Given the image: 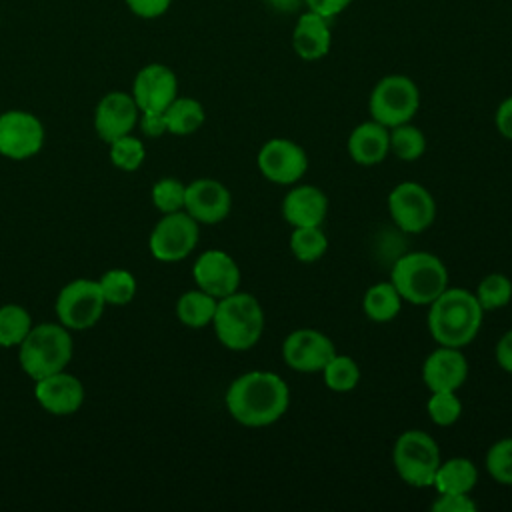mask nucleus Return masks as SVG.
Returning <instances> with one entry per match:
<instances>
[{
    "instance_id": "e433bc0d",
    "label": "nucleus",
    "mask_w": 512,
    "mask_h": 512,
    "mask_svg": "<svg viewBox=\"0 0 512 512\" xmlns=\"http://www.w3.org/2000/svg\"><path fill=\"white\" fill-rule=\"evenodd\" d=\"M434 512H474L476 502L470 494H456V492H442L432 502Z\"/></svg>"
},
{
    "instance_id": "cd10ccee",
    "label": "nucleus",
    "mask_w": 512,
    "mask_h": 512,
    "mask_svg": "<svg viewBox=\"0 0 512 512\" xmlns=\"http://www.w3.org/2000/svg\"><path fill=\"white\" fill-rule=\"evenodd\" d=\"M320 374L332 392H350L360 382V366L346 354H334Z\"/></svg>"
},
{
    "instance_id": "ea45409f",
    "label": "nucleus",
    "mask_w": 512,
    "mask_h": 512,
    "mask_svg": "<svg viewBox=\"0 0 512 512\" xmlns=\"http://www.w3.org/2000/svg\"><path fill=\"white\" fill-rule=\"evenodd\" d=\"M350 2H352V0H306V6H308L312 12H316V14L324 16V18L332 20V18H334L336 14H340Z\"/></svg>"
},
{
    "instance_id": "9b49d317",
    "label": "nucleus",
    "mask_w": 512,
    "mask_h": 512,
    "mask_svg": "<svg viewBox=\"0 0 512 512\" xmlns=\"http://www.w3.org/2000/svg\"><path fill=\"white\" fill-rule=\"evenodd\" d=\"M260 174L282 186L296 184L308 170V156L304 148L288 138L266 140L256 156Z\"/></svg>"
},
{
    "instance_id": "a878e982",
    "label": "nucleus",
    "mask_w": 512,
    "mask_h": 512,
    "mask_svg": "<svg viewBox=\"0 0 512 512\" xmlns=\"http://www.w3.org/2000/svg\"><path fill=\"white\" fill-rule=\"evenodd\" d=\"M166 126L170 134L188 136L204 124V106L194 98H174L172 104L164 110Z\"/></svg>"
},
{
    "instance_id": "b1692460",
    "label": "nucleus",
    "mask_w": 512,
    "mask_h": 512,
    "mask_svg": "<svg viewBox=\"0 0 512 512\" xmlns=\"http://www.w3.org/2000/svg\"><path fill=\"white\" fill-rule=\"evenodd\" d=\"M362 308L372 322H390L398 316L402 308V296L390 280L376 282L366 290L362 298Z\"/></svg>"
},
{
    "instance_id": "c85d7f7f",
    "label": "nucleus",
    "mask_w": 512,
    "mask_h": 512,
    "mask_svg": "<svg viewBox=\"0 0 512 512\" xmlns=\"http://www.w3.org/2000/svg\"><path fill=\"white\" fill-rule=\"evenodd\" d=\"M390 152L404 162L418 160L426 152L424 132L410 122L390 128Z\"/></svg>"
},
{
    "instance_id": "bb28decb",
    "label": "nucleus",
    "mask_w": 512,
    "mask_h": 512,
    "mask_svg": "<svg viewBox=\"0 0 512 512\" xmlns=\"http://www.w3.org/2000/svg\"><path fill=\"white\" fill-rule=\"evenodd\" d=\"M290 252L300 262H316L328 250V238L320 226H296L290 234Z\"/></svg>"
},
{
    "instance_id": "20e7f679",
    "label": "nucleus",
    "mask_w": 512,
    "mask_h": 512,
    "mask_svg": "<svg viewBox=\"0 0 512 512\" xmlns=\"http://www.w3.org/2000/svg\"><path fill=\"white\" fill-rule=\"evenodd\" d=\"M390 282L402 300L414 306H428L448 288V270L432 252H408L394 262Z\"/></svg>"
},
{
    "instance_id": "393cba45",
    "label": "nucleus",
    "mask_w": 512,
    "mask_h": 512,
    "mask_svg": "<svg viewBox=\"0 0 512 512\" xmlns=\"http://www.w3.org/2000/svg\"><path fill=\"white\" fill-rule=\"evenodd\" d=\"M218 298L204 290H188L176 302V316L188 328H204L212 324Z\"/></svg>"
},
{
    "instance_id": "aec40b11",
    "label": "nucleus",
    "mask_w": 512,
    "mask_h": 512,
    "mask_svg": "<svg viewBox=\"0 0 512 512\" xmlns=\"http://www.w3.org/2000/svg\"><path fill=\"white\" fill-rule=\"evenodd\" d=\"M328 214V198L326 194L312 184H300L286 192L282 200V216L284 220L296 226H322Z\"/></svg>"
},
{
    "instance_id": "423d86ee",
    "label": "nucleus",
    "mask_w": 512,
    "mask_h": 512,
    "mask_svg": "<svg viewBox=\"0 0 512 512\" xmlns=\"http://www.w3.org/2000/svg\"><path fill=\"white\" fill-rule=\"evenodd\" d=\"M392 462L398 476L414 486H432L434 474L442 462L438 442L422 430H406L396 438L392 448Z\"/></svg>"
},
{
    "instance_id": "79ce46f5",
    "label": "nucleus",
    "mask_w": 512,
    "mask_h": 512,
    "mask_svg": "<svg viewBox=\"0 0 512 512\" xmlns=\"http://www.w3.org/2000/svg\"><path fill=\"white\" fill-rule=\"evenodd\" d=\"M494 120H496L498 132H500L504 138L512 140V96L506 98L504 102H500Z\"/></svg>"
},
{
    "instance_id": "f257e3e1",
    "label": "nucleus",
    "mask_w": 512,
    "mask_h": 512,
    "mask_svg": "<svg viewBox=\"0 0 512 512\" xmlns=\"http://www.w3.org/2000/svg\"><path fill=\"white\" fill-rule=\"evenodd\" d=\"M228 414L242 426L262 428L278 422L290 404V390L282 376L268 370H252L236 380L224 396Z\"/></svg>"
},
{
    "instance_id": "a19ab883",
    "label": "nucleus",
    "mask_w": 512,
    "mask_h": 512,
    "mask_svg": "<svg viewBox=\"0 0 512 512\" xmlns=\"http://www.w3.org/2000/svg\"><path fill=\"white\" fill-rule=\"evenodd\" d=\"M494 354H496L498 366H500L504 372L512 374V330H508V332H504V334L500 336Z\"/></svg>"
},
{
    "instance_id": "2f4dec72",
    "label": "nucleus",
    "mask_w": 512,
    "mask_h": 512,
    "mask_svg": "<svg viewBox=\"0 0 512 512\" xmlns=\"http://www.w3.org/2000/svg\"><path fill=\"white\" fill-rule=\"evenodd\" d=\"M98 284H100V290L104 294L106 304L124 306L136 294V280L124 268H112V270L104 272L102 278L98 280Z\"/></svg>"
},
{
    "instance_id": "f03ea898",
    "label": "nucleus",
    "mask_w": 512,
    "mask_h": 512,
    "mask_svg": "<svg viewBox=\"0 0 512 512\" xmlns=\"http://www.w3.org/2000/svg\"><path fill=\"white\" fill-rule=\"evenodd\" d=\"M482 316L484 310L474 292L448 286L428 304V332L438 346L464 348L476 338Z\"/></svg>"
},
{
    "instance_id": "2eb2a0df",
    "label": "nucleus",
    "mask_w": 512,
    "mask_h": 512,
    "mask_svg": "<svg viewBox=\"0 0 512 512\" xmlns=\"http://www.w3.org/2000/svg\"><path fill=\"white\" fill-rule=\"evenodd\" d=\"M178 96L176 74L164 64H148L138 70L132 98L142 112H164Z\"/></svg>"
},
{
    "instance_id": "1a4fd4ad",
    "label": "nucleus",
    "mask_w": 512,
    "mask_h": 512,
    "mask_svg": "<svg viewBox=\"0 0 512 512\" xmlns=\"http://www.w3.org/2000/svg\"><path fill=\"white\" fill-rule=\"evenodd\" d=\"M388 212L406 234L428 230L436 218V202L428 188L418 182H400L388 194Z\"/></svg>"
},
{
    "instance_id": "dca6fc26",
    "label": "nucleus",
    "mask_w": 512,
    "mask_h": 512,
    "mask_svg": "<svg viewBox=\"0 0 512 512\" xmlns=\"http://www.w3.org/2000/svg\"><path fill=\"white\" fill-rule=\"evenodd\" d=\"M232 208L230 190L212 178H198L186 186L184 210L198 224H218Z\"/></svg>"
},
{
    "instance_id": "f8f14e48",
    "label": "nucleus",
    "mask_w": 512,
    "mask_h": 512,
    "mask_svg": "<svg viewBox=\"0 0 512 512\" xmlns=\"http://www.w3.org/2000/svg\"><path fill=\"white\" fill-rule=\"evenodd\" d=\"M44 144L42 122L24 110L0 114V154L12 160H26Z\"/></svg>"
},
{
    "instance_id": "39448f33",
    "label": "nucleus",
    "mask_w": 512,
    "mask_h": 512,
    "mask_svg": "<svg viewBox=\"0 0 512 512\" xmlns=\"http://www.w3.org/2000/svg\"><path fill=\"white\" fill-rule=\"evenodd\" d=\"M72 358V338L62 324H38L32 326L26 338L20 342L18 360L22 370L40 380L68 366Z\"/></svg>"
},
{
    "instance_id": "a211bd4d",
    "label": "nucleus",
    "mask_w": 512,
    "mask_h": 512,
    "mask_svg": "<svg viewBox=\"0 0 512 512\" xmlns=\"http://www.w3.org/2000/svg\"><path fill=\"white\" fill-rule=\"evenodd\" d=\"M466 378H468V360L460 352V348L438 346L434 352L426 356L422 364V380L430 392H440V390L458 392V388L466 382Z\"/></svg>"
},
{
    "instance_id": "7c9ffc66",
    "label": "nucleus",
    "mask_w": 512,
    "mask_h": 512,
    "mask_svg": "<svg viewBox=\"0 0 512 512\" xmlns=\"http://www.w3.org/2000/svg\"><path fill=\"white\" fill-rule=\"evenodd\" d=\"M482 310H500L512 300V282L500 272H492L480 280L474 292Z\"/></svg>"
},
{
    "instance_id": "72a5a7b5",
    "label": "nucleus",
    "mask_w": 512,
    "mask_h": 512,
    "mask_svg": "<svg viewBox=\"0 0 512 512\" xmlns=\"http://www.w3.org/2000/svg\"><path fill=\"white\" fill-rule=\"evenodd\" d=\"M486 470L498 484L512 486V438H502L488 448Z\"/></svg>"
},
{
    "instance_id": "4c0bfd02",
    "label": "nucleus",
    "mask_w": 512,
    "mask_h": 512,
    "mask_svg": "<svg viewBox=\"0 0 512 512\" xmlns=\"http://www.w3.org/2000/svg\"><path fill=\"white\" fill-rule=\"evenodd\" d=\"M128 10L140 18H158L162 16L172 0H124Z\"/></svg>"
},
{
    "instance_id": "4468645a",
    "label": "nucleus",
    "mask_w": 512,
    "mask_h": 512,
    "mask_svg": "<svg viewBox=\"0 0 512 512\" xmlns=\"http://www.w3.org/2000/svg\"><path fill=\"white\" fill-rule=\"evenodd\" d=\"M192 276L200 290L212 294L218 300L236 292L240 286V268L236 260L224 250L202 252L194 262Z\"/></svg>"
},
{
    "instance_id": "0eeeda50",
    "label": "nucleus",
    "mask_w": 512,
    "mask_h": 512,
    "mask_svg": "<svg viewBox=\"0 0 512 512\" xmlns=\"http://www.w3.org/2000/svg\"><path fill=\"white\" fill-rule=\"evenodd\" d=\"M420 106V92L416 84L402 74L384 76L372 90L368 110L372 120L394 128L414 118Z\"/></svg>"
},
{
    "instance_id": "58836bf2",
    "label": "nucleus",
    "mask_w": 512,
    "mask_h": 512,
    "mask_svg": "<svg viewBox=\"0 0 512 512\" xmlns=\"http://www.w3.org/2000/svg\"><path fill=\"white\" fill-rule=\"evenodd\" d=\"M140 126H142V132H144L146 136H152V138L162 136V134L168 132L164 112H142Z\"/></svg>"
},
{
    "instance_id": "4be33fe9",
    "label": "nucleus",
    "mask_w": 512,
    "mask_h": 512,
    "mask_svg": "<svg viewBox=\"0 0 512 512\" xmlns=\"http://www.w3.org/2000/svg\"><path fill=\"white\" fill-rule=\"evenodd\" d=\"M330 20L308 10L298 18L294 28L292 46L304 60H318L330 50Z\"/></svg>"
},
{
    "instance_id": "9d476101",
    "label": "nucleus",
    "mask_w": 512,
    "mask_h": 512,
    "mask_svg": "<svg viewBox=\"0 0 512 512\" xmlns=\"http://www.w3.org/2000/svg\"><path fill=\"white\" fill-rule=\"evenodd\" d=\"M198 222L186 212H170L154 226L148 246L156 260L178 262L184 260L198 244Z\"/></svg>"
},
{
    "instance_id": "7ed1b4c3",
    "label": "nucleus",
    "mask_w": 512,
    "mask_h": 512,
    "mask_svg": "<svg viewBox=\"0 0 512 512\" xmlns=\"http://www.w3.org/2000/svg\"><path fill=\"white\" fill-rule=\"evenodd\" d=\"M262 304L248 292H232L218 300L212 326L216 338L228 350H248L264 334Z\"/></svg>"
},
{
    "instance_id": "37998d69",
    "label": "nucleus",
    "mask_w": 512,
    "mask_h": 512,
    "mask_svg": "<svg viewBox=\"0 0 512 512\" xmlns=\"http://www.w3.org/2000/svg\"><path fill=\"white\" fill-rule=\"evenodd\" d=\"M268 2L278 12H296L302 4H306V0H268Z\"/></svg>"
},
{
    "instance_id": "c9c22d12",
    "label": "nucleus",
    "mask_w": 512,
    "mask_h": 512,
    "mask_svg": "<svg viewBox=\"0 0 512 512\" xmlns=\"http://www.w3.org/2000/svg\"><path fill=\"white\" fill-rule=\"evenodd\" d=\"M184 198L186 186L176 178H162L152 186V202L164 214L184 210Z\"/></svg>"
},
{
    "instance_id": "6ab92c4d",
    "label": "nucleus",
    "mask_w": 512,
    "mask_h": 512,
    "mask_svg": "<svg viewBox=\"0 0 512 512\" xmlns=\"http://www.w3.org/2000/svg\"><path fill=\"white\" fill-rule=\"evenodd\" d=\"M34 396L38 404L50 414L68 416L82 406L84 386L76 376L60 370L36 380Z\"/></svg>"
},
{
    "instance_id": "473e14b6",
    "label": "nucleus",
    "mask_w": 512,
    "mask_h": 512,
    "mask_svg": "<svg viewBox=\"0 0 512 512\" xmlns=\"http://www.w3.org/2000/svg\"><path fill=\"white\" fill-rule=\"evenodd\" d=\"M426 410L436 426H452L462 414V402L452 390L430 392Z\"/></svg>"
},
{
    "instance_id": "f3484780",
    "label": "nucleus",
    "mask_w": 512,
    "mask_h": 512,
    "mask_svg": "<svg viewBox=\"0 0 512 512\" xmlns=\"http://www.w3.org/2000/svg\"><path fill=\"white\" fill-rule=\"evenodd\" d=\"M138 104L132 94L114 90L102 96L94 112V128L104 142H114L120 136L130 134L138 120Z\"/></svg>"
},
{
    "instance_id": "ddd939ff",
    "label": "nucleus",
    "mask_w": 512,
    "mask_h": 512,
    "mask_svg": "<svg viewBox=\"0 0 512 512\" xmlns=\"http://www.w3.org/2000/svg\"><path fill=\"white\" fill-rule=\"evenodd\" d=\"M336 354L334 342L320 330L298 328L282 342V358L296 372H322L328 360Z\"/></svg>"
},
{
    "instance_id": "f704fd0d",
    "label": "nucleus",
    "mask_w": 512,
    "mask_h": 512,
    "mask_svg": "<svg viewBox=\"0 0 512 512\" xmlns=\"http://www.w3.org/2000/svg\"><path fill=\"white\" fill-rule=\"evenodd\" d=\"M144 156H146L144 144L130 134L110 142V160L120 170H126V172L138 170L144 162Z\"/></svg>"
},
{
    "instance_id": "c756f323",
    "label": "nucleus",
    "mask_w": 512,
    "mask_h": 512,
    "mask_svg": "<svg viewBox=\"0 0 512 512\" xmlns=\"http://www.w3.org/2000/svg\"><path fill=\"white\" fill-rule=\"evenodd\" d=\"M32 328V318L26 308L18 304H6L0 308V346H20Z\"/></svg>"
},
{
    "instance_id": "5701e85b",
    "label": "nucleus",
    "mask_w": 512,
    "mask_h": 512,
    "mask_svg": "<svg viewBox=\"0 0 512 512\" xmlns=\"http://www.w3.org/2000/svg\"><path fill=\"white\" fill-rule=\"evenodd\" d=\"M478 482V470L472 460L464 456H456L450 460L440 462L432 486L438 494L442 492H456V494H470Z\"/></svg>"
},
{
    "instance_id": "6e6552de",
    "label": "nucleus",
    "mask_w": 512,
    "mask_h": 512,
    "mask_svg": "<svg viewBox=\"0 0 512 512\" xmlns=\"http://www.w3.org/2000/svg\"><path fill=\"white\" fill-rule=\"evenodd\" d=\"M106 300L96 280L78 278L68 282L56 298V314L62 326L72 330H84L94 326L102 312Z\"/></svg>"
},
{
    "instance_id": "412c9836",
    "label": "nucleus",
    "mask_w": 512,
    "mask_h": 512,
    "mask_svg": "<svg viewBox=\"0 0 512 512\" xmlns=\"http://www.w3.org/2000/svg\"><path fill=\"white\" fill-rule=\"evenodd\" d=\"M390 152V128L376 120L358 124L348 136V154L360 166H376Z\"/></svg>"
}]
</instances>
